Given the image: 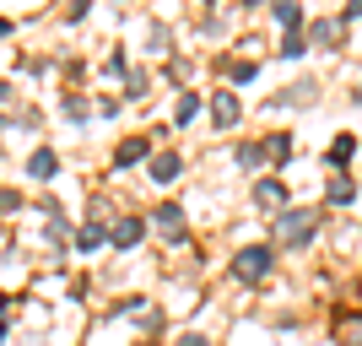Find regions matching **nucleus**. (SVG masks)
<instances>
[{
  "label": "nucleus",
  "mask_w": 362,
  "mask_h": 346,
  "mask_svg": "<svg viewBox=\"0 0 362 346\" xmlns=\"http://www.w3.org/2000/svg\"><path fill=\"white\" fill-rule=\"evenodd\" d=\"M211 120H216V130H233V125L243 120V103H238V92H233V87L211 92Z\"/></svg>",
  "instance_id": "obj_9"
},
{
  "label": "nucleus",
  "mask_w": 362,
  "mask_h": 346,
  "mask_svg": "<svg viewBox=\"0 0 362 346\" xmlns=\"http://www.w3.org/2000/svg\"><path fill=\"white\" fill-rule=\"evenodd\" d=\"M0 341H6V314H0Z\"/></svg>",
  "instance_id": "obj_29"
},
{
  "label": "nucleus",
  "mask_w": 362,
  "mask_h": 346,
  "mask_svg": "<svg viewBox=\"0 0 362 346\" xmlns=\"http://www.w3.org/2000/svg\"><path fill=\"white\" fill-rule=\"evenodd\" d=\"M357 146H362V141L351 136V130H341V136H335L330 146H325V157H319V163H325V168H335V173H341V168H346L351 157H357Z\"/></svg>",
  "instance_id": "obj_12"
},
{
  "label": "nucleus",
  "mask_w": 362,
  "mask_h": 346,
  "mask_svg": "<svg viewBox=\"0 0 362 346\" xmlns=\"http://www.w3.org/2000/svg\"><path fill=\"white\" fill-rule=\"evenodd\" d=\"M22 206V195H16V190H6V195H0V211H16Z\"/></svg>",
  "instance_id": "obj_27"
},
{
  "label": "nucleus",
  "mask_w": 362,
  "mask_h": 346,
  "mask_svg": "<svg viewBox=\"0 0 362 346\" xmlns=\"http://www.w3.org/2000/svg\"><path fill=\"white\" fill-rule=\"evenodd\" d=\"M233 163H238L243 173H259V168L271 163V157H265V141H238V146H233Z\"/></svg>",
  "instance_id": "obj_14"
},
{
  "label": "nucleus",
  "mask_w": 362,
  "mask_h": 346,
  "mask_svg": "<svg viewBox=\"0 0 362 346\" xmlns=\"http://www.w3.org/2000/svg\"><path fill=\"white\" fill-rule=\"evenodd\" d=\"M357 292H362V287H357Z\"/></svg>",
  "instance_id": "obj_31"
},
{
  "label": "nucleus",
  "mask_w": 362,
  "mask_h": 346,
  "mask_svg": "<svg viewBox=\"0 0 362 346\" xmlns=\"http://www.w3.org/2000/svg\"><path fill=\"white\" fill-rule=\"evenodd\" d=\"M335 341L362 346V308H341V314H335Z\"/></svg>",
  "instance_id": "obj_13"
},
{
  "label": "nucleus",
  "mask_w": 362,
  "mask_h": 346,
  "mask_svg": "<svg viewBox=\"0 0 362 346\" xmlns=\"http://www.w3.org/2000/svg\"><path fill=\"white\" fill-rule=\"evenodd\" d=\"M141 238H146V217H119V222L108 227V243H114V249H136Z\"/></svg>",
  "instance_id": "obj_10"
},
{
  "label": "nucleus",
  "mask_w": 362,
  "mask_h": 346,
  "mask_svg": "<svg viewBox=\"0 0 362 346\" xmlns=\"http://www.w3.org/2000/svg\"><path fill=\"white\" fill-rule=\"evenodd\" d=\"M6 33H11V22H6V16H0V38H6Z\"/></svg>",
  "instance_id": "obj_28"
},
{
  "label": "nucleus",
  "mask_w": 362,
  "mask_h": 346,
  "mask_svg": "<svg viewBox=\"0 0 362 346\" xmlns=\"http://www.w3.org/2000/svg\"><path fill=\"white\" fill-rule=\"evenodd\" d=\"M276 54H281V60H303V54H308V38H303V33H292V38H281V44H276Z\"/></svg>",
  "instance_id": "obj_22"
},
{
  "label": "nucleus",
  "mask_w": 362,
  "mask_h": 346,
  "mask_svg": "<svg viewBox=\"0 0 362 346\" xmlns=\"http://www.w3.org/2000/svg\"><path fill=\"white\" fill-rule=\"evenodd\" d=\"M314 92H319V81L303 76V81H292V87H281L271 98V114H281V108H308V103H314Z\"/></svg>",
  "instance_id": "obj_8"
},
{
  "label": "nucleus",
  "mask_w": 362,
  "mask_h": 346,
  "mask_svg": "<svg viewBox=\"0 0 362 346\" xmlns=\"http://www.w3.org/2000/svg\"><path fill=\"white\" fill-rule=\"evenodd\" d=\"M146 173H151V184H179V173H184V151H173V146H163V151H151V163H146Z\"/></svg>",
  "instance_id": "obj_6"
},
{
  "label": "nucleus",
  "mask_w": 362,
  "mask_h": 346,
  "mask_svg": "<svg viewBox=\"0 0 362 346\" xmlns=\"http://www.w3.org/2000/svg\"><path fill=\"white\" fill-rule=\"evenodd\" d=\"M173 346H211V341H206V335H200V330H184V335H179V341H173Z\"/></svg>",
  "instance_id": "obj_26"
},
{
  "label": "nucleus",
  "mask_w": 362,
  "mask_h": 346,
  "mask_svg": "<svg viewBox=\"0 0 362 346\" xmlns=\"http://www.w3.org/2000/svg\"><path fill=\"white\" fill-rule=\"evenodd\" d=\"M103 76H124V49H114V54L103 60Z\"/></svg>",
  "instance_id": "obj_24"
},
{
  "label": "nucleus",
  "mask_w": 362,
  "mask_h": 346,
  "mask_svg": "<svg viewBox=\"0 0 362 346\" xmlns=\"http://www.w3.org/2000/svg\"><path fill=\"white\" fill-rule=\"evenodd\" d=\"M54 173H60V157H54V146H38L28 157V179H38V184H49L54 179Z\"/></svg>",
  "instance_id": "obj_15"
},
{
  "label": "nucleus",
  "mask_w": 362,
  "mask_h": 346,
  "mask_svg": "<svg viewBox=\"0 0 362 346\" xmlns=\"http://www.w3.org/2000/svg\"><path fill=\"white\" fill-rule=\"evenodd\" d=\"M0 130H6V114H0Z\"/></svg>",
  "instance_id": "obj_30"
},
{
  "label": "nucleus",
  "mask_w": 362,
  "mask_h": 346,
  "mask_svg": "<svg viewBox=\"0 0 362 346\" xmlns=\"http://www.w3.org/2000/svg\"><path fill=\"white\" fill-rule=\"evenodd\" d=\"M195 120H200V92H179V103H173V125L189 130Z\"/></svg>",
  "instance_id": "obj_18"
},
{
  "label": "nucleus",
  "mask_w": 362,
  "mask_h": 346,
  "mask_svg": "<svg viewBox=\"0 0 362 346\" xmlns=\"http://www.w3.org/2000/svg\"><path fill=\"white\" fill-rule=\"evenodd\" d=\"M151 136H163V130H141V136H124L114 146V168H136V163H151Z\"/></svg>",
  "instance_id": "obj_5"
},
{
  "label": "nucleus",
  "mask_w": 362,
  "mask_h": 346,
  "mask_svg": "<svg viewBox=\"0 0 362 346\" xmlns=\"http://www.w3.org/2000/svg\"><path fill=\"white\" fill-rule=\"evenodd\" d=\"M351 200H357V179H346V173L325 179V206H351Z\"/></svg>",
  "instance_id": "obj_16"
},
{
  "label": "nucleus",
  "mask_w": 362,
  "mask_h": 346,
  "mask_svg": "<svg viewBox=\"0 0 362 346\" xmlns=\"http://www.w3.org/2000/svg\"><path fill=\"white\" fill-rule=\"evenodd\" d=\"M71 238H76L81 255H92V249H103V243H108V222H87V227H76Z\"/></svg>",
  "instance_id": "obj_17"
},
{
  "label": "nucleus",
  "mask_w": 362,
  "mask_h": 346,
  "mask_svg": "<svg viewBox=\"0 0 362 346\" xmlns=\"http://www.w3.org/2000/svg\"><path fill=\"white\" fill-rule=\"evenodd\" d=\"M222 71L243 87V81H255V76H259V60H222Z\"/></svg>",
  "instance_id": "obj_21"
},
{
  "label": "nucleus",
  "mask_w": 362,
  "mask_h": 346,
  "mask_svg": "<svg viewBox=\"0 0 362 346\" xmlns=\"http://www.w3.org/2000/svg\"><path fill=\"white\" fill-rule=\"evenodd\" d=\"M303 38L319 44V49H341V44H346V22H341V16H308Z\"/></svg>",
  "instance_id": "obj_4"
},
{
  "label": "nucleus",
  "mask_w": 362,
  "mask_h": 346,
  "mask_svg": "<svg viewBox=\"0 0 362 346\" xmlns=\"http://www.w3.org/2000/svg\"><path fill=\"white\" fill-rule=\"evenodd\" d=\"M255 206L259 211H287L292 206V190H287V179H255Z\"/></svg>",
  "instance_id": "obj_7"
},
{
  "label": "nucleus",
  "mask_w": 362,
  "mask_h": 346,
  "mask_svg": "<svg viewBox=\"0 0 362 346\" xmlns=\"http://www.w3.org/2000/svg\"><path fill=\"white\" fill-rule=\"evenodd\" d=\"M325 227V206H287L271 217V243L276 249H308Z\"/></svg>",
  "instance_id": "obj_1"
},
{
  "label": "nucleus",
  "mask_w": 362,
  "mask_h": 346,
  "mask_svg": "<svg viewBox=\"0 0 362 346\" xmlns=\"http://www.w3.org/2000/svg\"><path fill=\"white\" fill-rule=\"evenodd\" d=\"M271 22L281 28V38H292V33L308 28V11H303V6H292V0H276V6H271Z\"/></svg>",
  "instance_id": "obj_11"
},
{
  "label": "nucleus",
  "mask_w": 362,
  "mask_h": 346,
  "mask_svg": "<svg viewBox=\"0 0 362 346\" xmlns=\"http://www.w3.org/2000/svg\"><path fill=\"white\" fill-rule=\"evenodd\" d=\"M341 22H346V28H357V22H362V0H351L346 11H341Z\"/></svg>",
  "instance_id": "obj_25"
},
{
  "label": "nucleus",
  "mask_w": 362,
  "mask_h": 346,
  "mask_svg": "<svg viewBox=\"0 0 362 346\" xmlns=\"http://www.w3.org/2000/svg\"><path fill=\"white\" fill-rule=\"evenodd\" d=\"M146 227H151V233H163L168 243H189V222H184V206H179V200H163V206L146 217Z\"/></svg>",
  "instance_id": "obj_3"
},
{
  "label": "nucleus",
  "mask_w": 362,
  "mask_h": 346,
  "mask_svg": "<svg viewBox=\"0 0 362 346\" xmlns=\"http://www.w3.org/2000/svg\"><path fill=\"white\" fill-rule=\"evenodd\" d=\"M146 49H151V54H168V28H163V22H151V28H146Z\"/></svg>",
  "instance_id": "obj_23"
},
{
  "label": "nucleus",
  "mask_w": 362,
  "mask_h": 346,
  "mask_svg": "<svg viewBox=\"0 0 362 346\" xmlns=\"http://www.w3.org/2000/svg\"><path fill=\"white\" fill-rule=\"evenodd\" d=\"M233 276L243 287H259L276 276V243H238L233 249Z\"/></svg>",
  "instance_id": "obj_2"
},
{
  "label": "nucleus",
  "mask_w": 362,
  "mask_h": 346,
  "mask_svg": "<svg viewBox=\"0 0 362 346\" xmlns=\"http://www.w3.org/2000/svg\"><path fill=\"white\" fill-rule=\"evenodd\" d=\"M292 151H298V141H292L287 130H271V136H265V157H271V163H292Z\"/></svg>",
  "instance_id": "obj_19"
},
{
  "label": "nucleus",
  "mask_w": 362,
  "mask_h": 346,
  "mask_svg": "<svg viewBox=\"0 0 362 346\" xmlns=\"http://www.w3.org/2000/svg\"><path fill=\"white\" fill-rule=\"evenodd\" d=\"M60 114H65V120H76V125H81V120L92 114V103L81 98V92H65V98H60Z\"/></svg>",
  "instance_id": "obj_20"
}]
</instances>
